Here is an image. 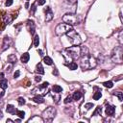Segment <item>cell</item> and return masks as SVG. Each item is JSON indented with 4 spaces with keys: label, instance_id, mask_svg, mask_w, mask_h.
Returning a JSON list of instances; mask_svg holds the SVG:
<instances>
[{
    "label": "cell",
    "instance_id": "6da1fadb",
    "mask_svg": "<svg viewBox=\"0 0 123 123\" xmlns=\"http://www.w3.org/2000/svg\"><path fill=\"white\" fill-rule=\"evenodd\" d=\"M97 62H96V60L88 54L86 55H84V56H81V61H80V66L83 70H89V69H92L96 66Z\"/></svg>",
    "mask_w": 123,
    "mask_h": 123
},
{
    "label": "cell",
    "instance_id": "7a4b0ae2",
    "mask_svg": "<svg viewBox=\"0 0 123 123\" xmlns=\"http://www.w3.org/2000/svg\"><path fill=\"white\" fill-rule=\"evenodd\" d=\"M64 54L73 61H77L81 58V47L78 45L71 46L64 50Z\"/></svg>",
    "mask_w": 123,
    "mask_h": 123
},
{
    "label": "cell",
    "instance_id": "3957f363",
    "mask_svg": "<svg viewBox=\"0 0 123 123\" xmlns=\"http://www.w3.org/2000/svg\"><path fill=\"white\" fill-rule=\"evenodd\" d=\"M111 59L115 63H122L123 62V48L121 45L115 46L111 54Z\"/></svg>",
    "mask_w": 123,
    "mask_h": 123
},
{
    "label": "cell",
    "instance_id": "277c9868",
    "mask_svg": "<svg viewBox=\"0 0 123 123\" xmlns=\"http://www.w3.org/2000/svg\"><path fill=\"white\" fill-rule=\"evenodd\" d=\"M66 36L69 39V41L73 44V45H79L82 43V38L80 37V35L73 29L69 30L67 33H66Z\"/></svg>",
    "mask_w": 123,
    "mask_h": 123
},
{
    "label": "cell",
    "instance_id": "5b68a950",
    "mask_svg": "<svg viewBox=\"0 0 123 123\" xmlns=\"http://www.w3.org/2000/svg\"><path fill=\"white\" fill-rule=\"evenodd\" d=\"M62 21L65 24H68L70 26H74L76 24H79V18L77 14L75 13H66L62 16Z\"/></svg>",
    "mask_w": 123,
    "mask_h": 123
},
{
    "label": "cell",
    "instance_id": "8992f818",
    "mask_svg": "<svg viewBox=\"0 0 123 123\" xmlns=\"http://www.w3.org/2000/svg\"><path fill=\"white\" fill-rule=\"evenodd\" d=\"M56 109L54 107H48L46 108L43 112H42V118L43 120H46V121H51L55 115H56Z\"/></svg>",
    "mask_w": 123,
    "mask_h": 123
},
{
    "label": "cell",
    "instance_id": "52a82bcc",
    "mask_svg": "<svg viewBox=\"0 0 123 123\" xmlns=\"http://www.w3.org/2000/svg\"><path fill=\"white\" fill-rule=\"evenodd\" d=\"M72 29V26L68 25V24H65V23H62V24H59L56 29H55V34L59 37L61 36H63L64 34H66L69 30Z\"/></svg>",
    "mask_w": 123,
    "mask_h": 123
},
{
    "label": "cell",
    "instance_id": "ba28073f",
    "mask_svg": "<svg viewBox=\"0 0 123 123\" xmlns=\"http://www.w3.org/2000/svg\"><path fill=\"white\" fill-rule=\"evenodd\" d=\"M12 38L10 37H8V36H6L4 38H3V44H2V51H5V50H7L11 45H12Z\"/></svg>",
    "mask_w": 123,
    "mask_h": 123
},
{
    "label": "cell",
    "instance_id": "9c48e42d",
    "mask_svg": "<svg viewBox=\"0 0 123 123\" xmlns=\"http://www.w3.org/2000/svg\"><path fill=\"white\" fill-rule=\"evenodd\" d=\"M45 12H46V14H45V21H46V22L51 21V20L53 19L54 13H53L52 10L50 9V7H46V9H45Z\"/></svg>",
    "mask_w": 123,
    "mask_h": 123
},
{
    "label": "cell",
    "instance_id": "30bf717a",
    "mask_svg": "<svg viewBox=\"0 0 123 123\" xmlns=\"http://www.w3.org/2000/svg\"><path fill=\"white\" fill-rule=\"evenodd\" d=\"M114 111H115V107L107 104V106H106V114L108 116H112L114 114Z\"/></svg>",
    "mask_w": 123,
    "mask_h": 123
},
{
    "label": "cell",
    "instance_id": "8fae6325",
    "mask_svg": "<svg viewBox=\"0 0 123 123\" xmlns=\"http://www.w3.org/2000/svg\"><path fill=\"white\" fill-rule=\"evenodd\" d=\"M27 28L29 30V32L31 33V35H34L35 34V23L33 20H27Z\"/></svg>",
    "mask_w": 123,
    "mask_h": 123
},
{
    "label": "cell",
    "instance_id": "7c38bea8",
    "mask_svg": "<svg viewBox=\"0 0 123 123\" xmlns=\"http://www.w3.org/2000/svg\"><path fill=\"white\" fill-rule=\"evenodd\" d=\"M36 73H37L38 75H42L44 74V69L42 67V64L40 62H38L37 65H36Z\"/></svg>",
    "mask_w": 123,
    "mask_h": 123
},
{
    "label": "cell",
    "instance_id": "4fadbf2b",
    "mask_svg": "<svg viewBox=\"0 0 123 123\" xmlns=\"http://www.w3.org/2000/svg\"><path fill=\"white\" fill-rule=\"evenodd\" d=\"M44 120H43V118H41V117H38V116H37V115H35V116H33L32 118H30L29 120H28V123H34V122H40V123H42Z\"/></svg>",
    "mask_w": 123,
    "mask_h": 123
},
{
    "label": "cell",
    "instance_id": "5bb4252c",
    "mask_svg": "<svg viewBox=\"0 0 123 123\" xmlns=\"http://www.w3.org/2000/svg\"><path fill=\"white\" fill-rule=\"evenodd\" d=\"M29 59H30V55H29V53H23L22 54V56H21V58H20V60H21V62H23V63H27L28 62H29Z\"/></svg>",
    "mask_w": 123,
    "mask_h": 123
},
{
    "label": "cell",
    "instance_id": "9a60e30c",
    "mask_svg": "<svg viewBox=\"0 0 123 123\" xmlns=\"http://www.w3.org/2000/svg\"><path fill=\"white\" fill-rule=\"evenodd\" d=\"M82 96H83V94H82L81 91H75L72 94V99L75 100V101H78V100H80L82 98Z\"/></svg>",
    "mask_w": 123,
    "mask_h": 123
},
{
    "label": "cell",
    "instance_id": "2e32d148",
    "mask_svg": "<svg viewBox=\"0 0 123 123\" xmlns=\"http://www.w3.org/2000/svg\"><path fill=\"white\" fill-rule=\"evenodd\" d=\"M32 100H33L34 102H36V103H38V104H41V103L44 102V98H43L41 95H36L35 97H33Z\"/></svg>",
    "mask_w": 123,
    "mask_h": 123
},
{
    "label": "cell",
    "instance_id": "e0dca14e",
    "mask_svg": "<svg viewBox=\"0 0 123 123\" xmlns=\"http://www.w3.org/2000/svg\"><path fill=\"white\" fill-rule=\"evenodd\" d=\"M6 111H7V112H9V113L13 114V113L16 111V109H15V107H14V106H12V105L9 104V105L7 106V108H6Z\"/></svg>",
    "mask_w": 123,
    "mask_h": 123
},
{
    "label": "cell",
    "instance_id": "ac0fdd59",
    "mask_svg": "<svg viewBox=\"0 0 123 123\" xmlns=\"http://www.w3.org/2000/svg\"><path fill=\"white\" fill-rule=\"evenodd\" d=\"M0 87H1L2 89H4V90L8 87V81H7L6 79L2 78V79L0 80Z\"/></svg>",
    "mask_w": 123,
    "mask_h": 123
},
{
    "label": "cell",
    "instance_id": "d6986e66",
    "mask_svg": "<svg viewBox=\"0 0 123 123\" xmlns=\"http://www.w3.org/2000/svg\"><path fill=\"white\" fill-rule=\"evenodd\" d=\"M8 61H9V62H11V63H15L16 62H17V58H16V56L14 55V54H11L9 57H8Z\"/></svg>",
    "mask_w": 123,
    "mask_h": 123
},
{
    "label": "cell",
    "instance_id": "ffe728a7",
    "mask_svg": "<svg viewBox=\"0 0 123 123\" xmlns=\"http://www.w3.org/2000/svg\"><path fill=\"white\" fill-rule=\"evenodd\" d=\"M52 90L55 92V93H61L62 91V86H59V85H54L53 86V87H52Z\"/></svg>",
    "mask_w": 123,
    "mask_h": 123
},
{
    "label": "cell",
    "instance_id": "44dd1931",
    "mask_svg": "<svg viewBox=\"0 0 123 123\" xmlns=\"http://www.w3.org/2000/svg\"><path fill=\"white\" fill-rule=\"evenodd\" d=\"M43 62H44L45 64H47V65H51V64L53 63V61H52V59H51L50 57L46 56V57L43 58Z\"/></svg>",
    "mask_w": 123,
    "mask_h": 123
},
{
    "label": "cell",
    "instance_id": "7402d4cb",
    "mask_svg": "<svg viewBox=\"0 0 123 123\" xmlns=\"http://www.w3.org/2000/svg\"><path fill=\"white\" fill-rule=\"evenodd\" d=\"M38 43H39V37H38V35H35L34 38H33V44L35 47H37L38 46Z\"/></svg>",
    "mask_w": 123,
    "mask_h": 123
},
{
    "label": "cell",
    "instance_id": "603a6c76",
    "mask_svg": "<svg viewBox=\"0 0 123 123\" xmlns=\"http://www.w3.org/2000/svg\"><path fill=\"white\" fill-rule=\"evenodd\" d=\"M67 66H68V68H69L70 70H76V69H77V67H78L77 63H76V62H72L68 63V64H67Z\"/></svg>",
    "mask_w": 123,
    "mask_h": 123
},
{
    "label": "cell",
    "instance_id": "cb8c5ba5",
    "mask_svg": "<svg viewBox=\"0 0 123 123\" xmlns=\"http://www.w3.org/2000/svg\"><path fill=\"white\" fill-rule=\"evenodd\" d=\"M103 85H104V86H105V87H108V88H111V87H112V86H113V83H112L111 81L104 82V83H103Z\"/></svg>",
    "mask_w": 123,
    "mask_h": 123
},
{
    "label": "cell",
    "instance_id": "d4e9b609",
    "mask_svg": "<svg viewBox=\"0 0 123 123\" xmlns=\"http://www.w3.org/2000/svg\"><path fill=\"white\" fill-rule=\"evenodd\" d=\"M101 96H102V93H101L100 90H98V91H96V92L93 94V99H94V100H99V99L101 98Z\"/></svg>",
    "mask_w": 123,
    "mask_h": 123
},
{
    "label": "cell",
    "instance_id": "484cf974",
    "mask_svg": "<svg viewBox=\"0 0 123 123\" xmlns=\"http://www.w3.org/2000/svg\"><path fill=\"white\" fill-rule=\"evenodd\" d=\"M113 95H116L118 97V100L119 101H122L123 100V94H122L121 91H114L113 92Z\"/></svg>",
    "mask_w": 123,
    "mask_h": 123
},
{
    "label": "cell",
    "instance_id": "4316f807",
    "mask_svg": "<svg viewBox=\"0 0 123 123\" xmlns=\"http://www.w3.org/2000/svg\"><path fill=\"white\" fill-rule=\"evenodd\" d=\"M101 112H102V108H101L100 106H98V107L96 108V110L94 111L93 115H101Z\"/></svg>",
    "mask_w": 123,
    "mask_h": 123
},
{
    "label": "cell",
    "instance_id": "83f0119b",
    "mask_svg": "<svg viewBox=\"0 0 123 123\" xmlns=\"http://www.w3.org/2000/svg\"><path fill=\"white\" fill-rule=\"evenodd\" d=\"M37 4V2H36V3H34L32 6H31V15H34L35 14V12H36V10H37V8H36V5Z\"/></svg>",
    "mask_w": 123,
    "mask_h": 123
},
{
    "label": "cell",
    "instance_id": "f1b7e54d",
    "mask_svg": "<svg viewBox=\"0 0 123 123\" xmlns=\"http://www.w3.org/2000/svg\"><path fill=\"white\" fill-rule=\"evenodd\" d=\"M17 102H18V104H19L20 106H22V105H24V104L26 103V101H25V99H24L23 97H18V98H17Z\"/></svg>",
    "mask_w": 123,
    "mask_h": 123
},
{
    "label": "cell",
    "instance_id": "f546056e",
    "mask_svg": "<svg viewBox=\"0 0 123 123\" xmlns=\"http://www.w3.org/2000/svg\"><path fill=\"white\" fill-rule=\"evenodd\" d=\"M16 114H17L20 118H24V116H25V112H24L23 111H16Z\"/></svg>",
    "mask_w": 123,
    "mask_h": 123
},
{
    "label": "cell",
    "instance_id": "4dcf8cb0",
    "mask_svg": "<svg viewBox=\"0 0 123 123\" xmlns=\"http://www.w3.org/2000/svg\"><path fill=\"white\" fill-rule=\"evenodd\" d=\"M48 85H49V84H48V82H44V83H42V85H40V86H38V88L42 90L43 88H46V87L48 86Z\"/></svg>",
    "mask_w": 123,
    "mask_h": 123
},
{
    "label": "cell",
    "instance_id": "1f68e13d",
    "mask_svg": "<svg viewBox=\"0 0 123 123\" xmlns=\"http://www.w3.org/2000/svg\"><path fill=\"white\" fill-rule=\"evenodd\" d=\"M72 100H73V99H72V95H69V96H67V97L64 99V103H65V104H68V103H70Z\"/></svg>",
    "mask_w": 123,
    "mask_h": 123
},
{
    "label": "cell",
    "instance_id": "d6a6232c",
    "mask_svg": "<svg viewBox=\"0 0 123 123\" xmlns=\"http://www.w3.org/2000/svg\"><path fill=\"white\" fill-rule=\"evenodd\" d=\"M94 107V105L92 104V103H86V105H85V108L86 109V110H90L91 108H93Z\"/></svg>",
    "mask_w": 123,
    "mask_h": 123
},
{
    "label": "cell",
    "instance_id": "836d02e7",
    "mask_svg": "<svg viewBox=\"0 0 123 123\" xmlns=\"http://www.w3.org/2000/svg\"><path fill=\"white\" fill-rule=\"evenodd\" d=\"M12 2H13V0H6L5 6H6V7H10V6H12Z\"/></svg>",
    "mask_w": 123,
    "mask_h": 123
},
{
    "label": "cell",
    "instance_id": "e575fe53",
    "mask_svg": "<svg viewBox=\"0 0 123 123\" xmlns=\"http://www.w3.org/2000/svg\"><path fill=\"white\" fill-rule=\"evenodd\" d=\"M19 75H20L19 70H16V71L14 72V74H13V78H14V79H16V78H18V77H19Z\"/></svg>",
    "mask_w": 123,
    "mask_h": 123
},
{
    "label": "cell",
    "instance_id": "d590c367",
    "mask_svg": "<svg viewBox=\"0 0 123 123\" xmlns=\"http://www.w3.org/2000/svg\"><path fill=\"white\" fill-rule=\"evenodd\" d=\"M118 38H119V42H120V44H122V43H123V41H122V31L119 33V37H118Z\"/></svg>",
    "mask_w": 123,
    "mask_h": 123
},
{
    "label": "cell",
    "instance_id": "8d00e7d4",
    "mask_svg": "<svg viewBox=\"0 0 123 123\" xmlns=\"http://www.w3.org/2000/svg\"><path fill=\"white\" fill-rule=\"evenodd\" d=\"M37 4H38V5H40V6H42V5H44V4H45V0H37Z\"/></svg>",
    "mask_w": 123,
    "mask_h": 123
},
{
    "label": "cell",
    "instance_id": "74e56055",
    "mask_svg": "<svg viewBox=\"0 0 123 123\" xmlns=\"http://www.w3.org/2000/svg\"><path fill=\"white\" fill-rule=\"evenodd\" d=\"M35 80H36V82H40L41 81V77L40 76H36Z\"/></svg>",
    "mask_w": 123,
    "mask_h": 123
},
{
    "label": "cell",
    "instance_id": "f35d334b",
    "mask_svg": "<svg viewBox=\"0 0 123 123\" xmlns=\"http://www.w3.org/2000/svg\"><path fill=\"white\" fill-rule=\"evenodd\" d=\"M11 70H12V65H10L9 67H7V68H6V71H7L8 73H9V72H11Z\"/></svg>",
    "mask_w": 123,
    "mask_h": 123
},
{
    "label": "cell",
    "instance_id": "ab89813d",
    "mask_svg": "<svg viewBox=\"0 0 123 123\" xmlns=\"http://www.w3.org/2000/svg\"><path fill=\"white\" fill-rule=\"evenodd\" d=\"M37 52L39 53V55H40V56H42V55H43V54H42V51H41L40 49H37Z\"/></svg>",
    "mask_w": 123,
    "mask_h": 123
},
{
    "label": "cell",
    "instance_id": "60d3db41",
    "mask_svg": "<svg viewBox=\"0 0 123 123\" xmlns=\"http://www.w3.org/2000/svg\"><path fill=\"white\" fill-rule=\"evenodd\" d=\"M3 117V112H2V110L0 109V119Z\"/></svg>",
    "mask_w": 123,
    "mask_h": 123
},
{
    "label": "cell",
    "instance_id": "b9f144b4",
    "mask_svg": "<svg viewBox=\"0 0 123 123\" xmlns=\"http://www.w3.org/2000/svg\"><path fill=\"white\" fill-rule=\"evenodd\" d=\"M53 74H55V75H58V71H57V69H55V70L53 71Z\"/></svg>",
    "mask_w": 123,
    "mask_h": 123
},
{
    "label": "cell",
    "instance_id": "7bdbcfd3",
    "mask_svg": "<svg viewBox=\"0 0 123 123\" xmlns=\"http://www.w3.org/2000/svg\"><path fill=\"white\" fill-rule=\"evenodd\" d=\"M0 76H1V77H0L1 79H2V78H4V74H3V73H1V74H0Z\"/></svg>",
    "mask_w": 123,
    "mask_h": 123
},
{
    "label": "cell",
    "instance_id": "ee69618b",
    "mask_svg": "<svg viewBox=\"0 0 123 123\" xmlns=\"http://www.w3.org/2000/svg\"><path fill=\"white\" fill-rule=\"evenodd\" d=\"M25 7L28 9V7H29V4H28V3H26V4H25Z\"/></svg>",
    "mask_w": 123,
    "mask_h": 123
},
{
    "label": "cell",
    "instance_id": "f6af8a7d",
    "mask_svg": "<svg viewBox=\"0 0 123 123\" xmlns=\"http://www.w3.org/2000/svg\"><path fill=\"white\" fill-rule=\"evenodd\" d=\"M7 122H13L12 120H11V119H7Z\"/></svg>",
    "mask_w": 123,
    "mask_h": 123
},
{
    "label": "cell",
    "instance_id": "bcb514c9",
    "mask_svg": "<svg viewBox=\"0 0 123 123\" xmlns=\"http://www.w3.org/2000/svg\"><path fill=\"white\" fill-rule=\"evenodd\" d=\"M27 1H29V0H27Z\"/></svg>",
    "mask_w": 123,
    "mask_h": 123
}]
</instances>
